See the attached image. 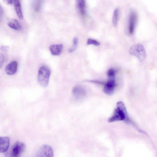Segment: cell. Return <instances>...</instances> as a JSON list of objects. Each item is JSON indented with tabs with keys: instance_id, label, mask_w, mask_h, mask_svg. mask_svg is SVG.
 <instances>
[{
	"instance_id": "obj_1",
	"label": "cell",
	"mask_w": 157,
	"mask_h": 157,
	"mask_svg": "<svg viewBox=\"0 0 157 157\" xmlns=\"http://www.w3.org/2000/svg\"><path fill=\"white\" fill-rule=\"evenodd\" d=\"M120 121H124L127 122H130L125 105L122 101L117 102L116 108L113 115L108 120L109 122Z\"/></svg>"
},
{
	"instance_id": "obj_2",
	"label": "cell",
	"mask_w": 157,
	"mask_h": 157,
	"mask_svg": "<svg viewBox=\"0 0 157 157\" xmlns=\"http://www.w3.org/2000/svg\"><path fill=\"white\" fill-rule=\"evenodd\" d=\"M25 148L24 143L16 141L4 153L6 157H20L24 151Z\"/></svg>"
},
{
	"instance_id": "obj_3",
	"label": "cell",
	"mask_w": 157,
	"mask_h": 157,
	"mask_svg": "<svg viewBox=\"0 0 157 157\" xmlns=\"http://www.w3.org/2000/svg\"><path fill=\"white\" fill-rule=\"evenodd\" d=\"M50 74V70L47 66L43 65L40 67L38 72V81L41 86L45 87L48 85Z\"/></svg>"
},
{
	"instance_id": "obj_4",
	"label": "cell",
	"mask_w": 157,
	"mask_h": 157,
	"mask_svg": "<svg viewBox=\"0 0 157 157\" xmlns=\"http://www.w3.org/2000/svg\"><path fill=\"white\" fill-rule=\"evenodd\" d=\"M129 53L136 57L140 62L144 61L146 58V53L144 47L141 44L132 45L129 50Z\"/></svg>"
},
{
	"instance_id": "obj_5",
	"label": "cell",
	"mask_w": 157,
	"mask_h": 157,
	"mask_svg": "<svg viewBox=\"0 0 157 157\" xmlns=\"http://www.w3.org/2000/svg\"><path fill=\"white\" fill-rule=\"evenodd\" d=\"M137 14L134 10L130 11L128 20V31L130 35H132L134 31L137 21Z\"/></svg>"
},
{
	"instance_id": "obj_6",
	"label": "cell",
	"mask_w": 157,
	"mask_h": 157,
	"mask_svg": "<svg viewBox=\"0 0 157 157\" xmlns=\"http://www.w3.org/2000/svg\"><path fill=\"white\" fill-rule=\"evenodd\" d=\"M107 81L104 84L103 91L106 94L110 95L113 93L116 86L115 76H107Z\"/></svg>"
},
{
	"instance_id": "obj_7",
	"label": "cell",
	"mask_w": 157,
	"mask_h": 157,
	"mask_svg": "<svg viewBox=\"0 0 157 157\" xmlns=\"http://www.w3.org/2000/svg\"><path fill=\"white\" fill-rule=\"evenodd\" d=\"M36 157H53L52 148L48 144L43 145L38 150Z\"/></svg>"
},
{
	"instance_id": "obj_8",
	"label": "cell",
	"mask_w": 157,
	"mask_h": 157,
	"mask_svg": "<svg viewBox=\"0 0 157 157\" xmlns=\"http://www.w3.org/2000/svg\"><path fill=\"white\" fill-rule=\"evenodd\" d=\"M72 93L75 98L78 99L85 97L86 94L85 89L79 86H75L73 88Z\"/></svg>"
},
{
	"instance_id": "obj_9",
	"label": "cell",
	"mask_w": 157,
	"mask_h": 157,
	"mask_svg": "<svg viewBox=\"0 0 157 157\" xmlns=\"http://www.w3.org/2000/svg\"><path fill=\"white\" fill-rule=\"evenodd\" d=\"M17 63L16 61H12L6 66L5 69L6 73L9 75L14 74L17 71Z\"/></svg>"
},
{
	"instance_id": "obj_10",
	"label": "cell",
	"mask_w": 157,
	"mask_h": 157,
	"mask_svg": "<svg viewBox=\"0 0 157 157\" xmlns=\"http://www.w3.org/2000/svg\"><path fill=\"white\" fill-rule=\"evenodd\" d=\"M10 145V138L8 136L0 137V151L5 153L8 149Z\"/></svg>"
},
{
	"instance_id": "obj_11",
	"label": "cell",
	"mask_w": 157,
	"mask_h": 157,
	"mask_svg": "<svg viewBox=\"0 0 157 157\" xmlns=\"http://www.w3.org/2000/svg\"><path fill=\"white\" fill-rule=\"evenodd\" d=\"M63 48V46L62 44H59L51 45L50 46L49 48L52 55L59 56L61 53Z\"/></svg>"
},
{
	"instance_id": "obj_12",
	"label": "cell",
	"mask_w": 157,
	"mask_h": 157,
	"mask_svg": "<svg viewBox=\"0 0 157 157\" xmlns=\"http://www.w3.org/2000/svg\"><path fill=\"white\" fill-rule=\"evenodd\" d=\"M77 5L80 15L82 16H84L86 14V4L85 1L84 0L77 1Z\"/></svg>"
},
{
	"instance_id": "obj_13",
	"label": "cell",
	"mask_w": 157,
	"mask_h": 157,
	"mask_svg": "<svg viewBox=\"0 0 157 157\" xmlns=\"http://www.w3.org/2000/svg\"><path fill=\"white\" fill-rule=\"evenodd\" d=\"M14 8L18 18L21 20H22L23 18V14L21 10V4L18 0L13 1Z\"/></svg>"
},
{
	"instance_id": "obj_14",
	"label": "cell",
	"mask_w": 157,
	"mask_h": 157,
	"mask_svg": "<svg viewBox=\"0 0 157 157\" xmlns=\"http://www.w3.org/2000/svg\"><path fill=\"white\" fill-rule=\"evenodd\" d=\"M8 25L10 28L16 30H19L22 28V26L18 21L16 19H13L8 23Z\"/></svg>"
},
{
	"instance_id": "obj_15",
	"label": "cell",
	"mask_w": 157,
	"mask_h": 157,
	"mask_svg": "<svg viewBox=\"0 0 157 157\" xmlns=\"http://www.w3.org/2000/svg\"><path fill=\"white\" fill-rule=\"evenodd\" d=\"M119 10L116 8L113 12L112 17V23L113 25L116 26L117 24L119 18Z\"/></svg>"
},
{
	"instance_id": "obj_16",
	"label": "cell",
	"mask_w": 157,
	"mask_h": 157,
	"mask_svg": "<svg viewBox=\"0 0 157 157\" xmlns=\"http://www.w3.org/2000/svg\"><path fill=\"white\" fill-rule=\"evenodd\" d=\"M73 46L68 50V52L69 53H71L73 52L76 49L78 43V38L76 37H74L73 39Z\"/></svg>"
},
{
	"instance_id": "obj_17",
	"label": "cell",
	"mask_w": 157,
	"mask_h": 157,
	"mask_svg": "<svg viewBox=\"0 0 157 157\" xmlns=\"http://www.w3.org/2000/svg\"><path fill=\"white\" fill-rule=\"evenodd\" d=\"M87 45H93L96 46H99L100 44L98 41L93 39L89 38L87 41Z\"/></svg>"
},
{
	"instance_id": "obj_18",
	"label": "cell",
	"mask_w": 157,
	"mask_h": 157,
	"mask_svg": "<svg viewBox=\"0 0 157 157\" xmlns=\"http://www.w3.org/2000/svg\"><path fill=\"white\" fill-rule=\"evenodd\" d=\"M40 1H36L34 5V8L37 11H39L41 8V2Z\"/></svg>"
},
{
	"instance_id": "obj_19",
	"label": "cell",
	"mask_w": 157,
	"mask_h": 157,
	"mask_svg": "<svg viewBox=\"0 0 157 157\" xmlns=\"http://www.w3.org/2000/svg\"><path fill=\"white\" fill-rule=\"evenodd\" d=\"M4 55L2 54L1 53H0V68L1 67L3 64V62L4 61Z\"/></svg>"
},
{
	"instance_id": "obj_20",
	"label": "cell",
	"mask_w": 157,
	"mask_h": 157,
	"mask_svg": "<svg viewBox=\"0 0 157 157\" xmlns=\"http://www.w3.org/2000/svg\"><path fill=\"white\" fill-rule=\"evenodd\" d=\"M9 48V47L7 46H2L1 47V50L4 52H6Z\"/></svg>"
},
{
	"instance_id": "obj_21",
	"label": "cell",
	"mask_w": 157,
	"mask_h": 157,
	"mask_svg": "<svg viewBox=\"0 0 157 157\" xmlns=\"http://www.w3.org/2000/svg\"><path fill=\"white\" fill-rule=\"evenodd\" d=\"M4 1L7 4L10 5L12 4L13 2V1L12 0H4Z\"/></svg>"
}]
</instances>
